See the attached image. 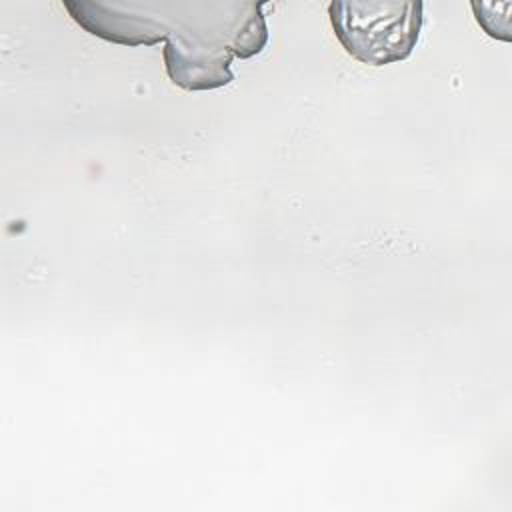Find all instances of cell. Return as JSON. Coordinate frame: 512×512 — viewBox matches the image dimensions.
Wrapping results in <instances>:
<instances>
[{
	"mask_svg": "<svg viewBox=\"0 0 512 512\" xmlns=\"http://www.w3.org/2000/svg\"><path fill=\"white\" fill-rule=\"evenodd\" d=\"M470 8L474 12L476 22L480 28L496 40L510 42L512 32H510V12H512V2H470Z\"/></svg>",
	"mask_w": 512,
	"mask_h": 512,
	"instance_id": "4",
	"label": "cell"
},
{
	"mask_svg": "<svg viewBox=\"0 0 512 512\" xmlns=\"http://www.w3.org/2000/svg\"><path fill=\"white\" fill-rule=\"evenodd\" d=\"M64 8L80 28L114 44L154 46L170 36V26L150 2L64 0Z\"/></svg>",
	"mask_w": 512,
	"mask_h": 512,
	"instance_id": "2",
	"label": "cell"
},
{
	"mask_svg": "<svg viewBox=\"0 0 512 512\" xmlns=\"http://www.w3.org/2000/svg\"><path fill=\"white\" fill-rule=\"evenodd\" d=\"M422 2L332 0L328 16L336 40L358 62L394 64L412 54L422 30Z\"/></svg>",
	"mask_w": 512,
	"mask_h": 512,
	"instance_id": "1",
	"label": "cell"
},
{
	"mask_svg": "<svg viewBox=\"0 0 512 512\" xmlns=\"http://www.w3.org/2000/svg\"><path fill=\"white\" fill-rule=\"evenodd\" d=\"M162 58L170 82L190 92L222 88L234 80L230 70L232 56L226 54L188 48L168 38L164 42Z\"/></svg>",
	"mask_w": 512,
	"mask_h": 512,
	"instance_id": "3",
	"label": "cell"
}]
</instances>
